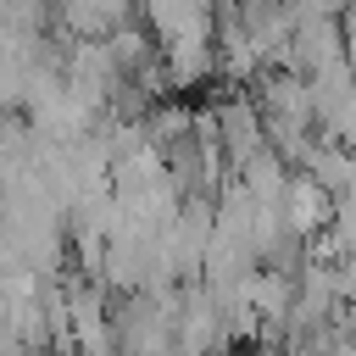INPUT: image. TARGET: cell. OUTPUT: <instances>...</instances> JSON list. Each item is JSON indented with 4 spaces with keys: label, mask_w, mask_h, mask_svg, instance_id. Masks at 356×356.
<instances>
[{
    "label": "cell",
    "mask_w": 356,
    "mask_h": 356,
    "mask_svg": "<svg viewBox=\"0 0 356 356\" xmlns=\"http://www.w3.org/2000/svg\"><path fill=\"white\" fill-rule=\"evenodd\" d=\"M278 211H284V228H289L295 239H312V234H323V228L334 222V189H328L323 178H312L306 167H295V172L284 178Z\"/></svg>",
    "instance_id": "6da1fadb"
},
{
    "label": "cell",
    "mask_w": 356,
    "mask_h": 356,
    "mask_svg": "<svg viewBox=\"0 0 356 356\" xmlns=\"http://www.w3.org/2000/svg\"><path fill=\"white\" fill-rule=\"evenodd\" d=\"M211 128H217V145H222V156H228L234 167H239L250 150L267 145V111H261V100H250V95L217 100V106H211Z\"/></svg>",
    "instance_id": "7a4b0ae2"
},
{
    "label": "cell",
    "mask_w": 356,
    "mask_h": 356,
    "mask_svg": "<svg viewBox=\"0 0 356 356\" xmlns=\"http://www.w3.org/2000/svg\"><path fill=\"white\" fill-rule=\"evenodd\" d=\"M145 28L156 33V44L211 39V28H217V6H211V0H145Z\"/></svg>",
    "instance_id": "3957f363"
},
{
    "label": "cell",
    "mask_w": 356,
    "mask_h": 356,
    "mask_svg": "<svg viewBox=\"0 0 356 356\" xmlns=\"http://www.w3.org/2000/svg\"><path fill=\"white\" fill-rule=\"evenodd\" d=\"M56 17L78 39H106L117 22L134 17V0H56Z\"/></svg>",
    "instance_id": "277c9868"
},
{
    "label": "cell",
    "mask_w": 356,
    "mask_h": 356,
    "mask_svg": "<svg viewBox=\"0 0 356 356\" xmlns=\"http://www.w3.org/2000/svg\"><path fill=\"white\" fill-rule=\"evenodd\" d=\"M0 117H6V111H0Z\"/></svg>",
    "instance_id": "5b68a950"
}]
</instances>
